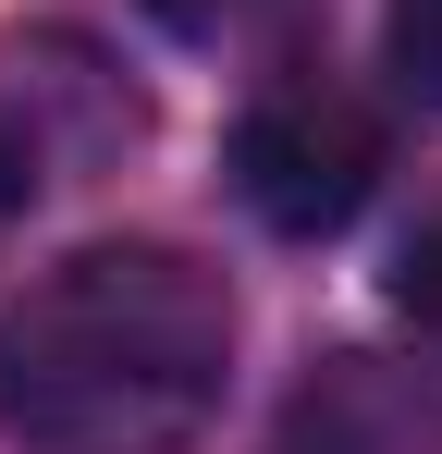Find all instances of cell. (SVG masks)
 I'll return each instance as SVG.
<instances>
[{"label": "cell", "instance_id": "obj_1", "mask_svg": "<svg viewBox=\"0 0 442 454\" xmlns=\"http://www.w3.org/2000/svg\"><path fill=\"white\" fill-rule=\"evenodd\" d=\"M233 380V295L209 258L123 233L74 246L0 307V442L12 454H185Z\"/></svg>", "mask_w": 442, "mask_h": 454}, {"label": "cell", "instance_id": "obj_2", "mask_svg": "<svg viewBox=\"0 0 442 454\" xmlns=\"http://www.w3.org/2000/svg\"><path fill=\"white\" fill-rule=\"evenodd\" d=\"M381 184V111L344 74H271L233 123V197L271 233H344Z\"/></svg>", "mask_w": 442, "mask_h": 454}, {"label": "cell", "instance_id": "obj_3", "mask_svg": "<svg viewBox=\"0 0 442 454\" xmlns=\"http://www.w3.org/2000/svg\"><path fill=\"white\" fill-rule=\"evenodd\" d=\"M393 307H406V332L442 356V209L406 233V258H393Z\"/></svg>", "mask_w": 442, "mask_h": 454}, {"label": "cell", "instance_id": "obj_4", "mask_svg": "<svg viewBox=\"0 0 442 454\" xmlns=\"http://www.w3.org/2000/svg\"><path fill=\"white\" fill-rule=\"evenodd\" d=\"M393 74L442 98V0H393Z\"/></svg>", "mask_w": 442, "mask_h": 454}, {"label": "cell", "instance_id": "obj_5", "mask_svg": "<svg viewBox=\"0 0 442 454\" xmlns=\"http://www.w3.org/2000/svg\"><path fill=\"white\" fill-rule=\"evenodd\" d=\"M160 25H185V37H233L246 12H271V0H147Z\"/></svg>", "mask_w": 442, "mask_h": 454}, {"label": "cell", "instance_id": "obj_6", "mask_svg": "<svg viewBox=\"0 0 442 454\" xmlns=\"http://www.w3.org/2000/svg\"><path fill=\"white\" fill-rule=\"evenodd\" d=\"M25 197H37V136H12V123H0V222H12Z\"/></svg>", "mask_w": 442, "mask_h": 454}]
</instances>
